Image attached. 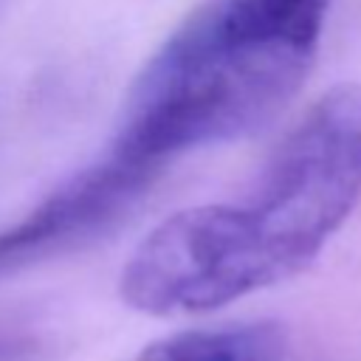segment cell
I'll return each mask as SVG.
<instances>
[{
  "mask_svg": "<svg viewBox=\"0 0 361 361\" xmlns=\"http://www.w3.org/2000/svg\"><path fill=\"white\" fill-rule=\"evenodd\" d=\"M361 200V82L322 93L231 200L161 220L118 276L147 316H195L302 274Z\"/></svg>",
  "mask_w": 361,
  "mask_h": 361,
  "instance_id": "obj_1",
  "label": "cell"
},
{
  "mask_svg": "<svg viewBox=\"0 0 361 361\" xmlns=\"http://www.w3.org/2000/svg\"><path fill=\"white\" fill-rule=\"evenodd\" d=\"M330 0H200L144 62L110 149L158 172L271 121L313 71Z\"/></svg>",
  "mask_w": 361,
  "mask_h": 361,
  "instance_id": "obj_2",
  "label": "cell"
},
{
  "mask_svg": "<svg viewBox=\"0 0 361 361\" xmlns=\"http://www.w3.org/2000/svg\"><path fill=\"white\" fill-rule=\"evenodd\" d=\"M161 172L107 147L76 169L25 217L0 231V276L93 237L121 217Z\"/></svg>",
  "mask_w": 361,
  "mask_h": 361,
  "instance_id": "obj_3",
  "label": "cell"
},
{
  "mask_svg": "<svg viewBox=\"0 0 361 361\" xmlns=\"http://www.w3.org/2000/svg\"><path fill=\"white\" fill-rule=\"evenodd\" d=\"M288 333L279 322H243L183 330L144 347L133 361H285Z\"/></svg>",
  "mask_w": 361,
  "mask_h": 361,
  "instance_id": "obj_4",
  "label": "cell"
}]
</instances>
